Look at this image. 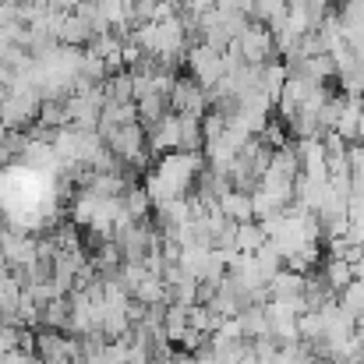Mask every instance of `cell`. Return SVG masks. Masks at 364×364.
I'll list each match as a JSON object with an SVG mask.
<instances>
[{"label":"cell","instance_id":"cell-1","mask_svg":"<svg viewBox=\"0 0 364 364\" xmlns=\"http://www.w3.org/2000/svg\"><path fill=\"white\" fill-rule=\"evenodd\" d=\"M103 145L110 149V156L121 163L124 170H149V141H145V127L138 121L121 124L110 134H103Z\"/></svg>","mask_w":364,"mask_h":364},{"label":"cell","instance_id":"cell-2","mask_svg":"<svg viewBox=\"0 0 364 364\" xmlns=\"http://www.w3.org/2000/svg\"><path fill=\"white\" fill-rule=\"evenodd\" d=\"M184 60H188L191 78H195L202 89H213V85L227 75V60H223V53L213 50V46H205V43H195V46L184 53Z\"/></svg>","mask_w":364,"mask_h":364},{"label":"cell","instance_id":"cell-3","mask_svg":"<svg viewBox=\"0 0 364 364\" xmlns=\"http://www.w3.org/2000/svg\"><path fill=\"white\" fill-rule=\"evenodd\" d=\"M234 43H237L241 64L262 68V64H269V60H279V57H276V43H272V32H269L265 25H258V21H251V25L244 28V36L234 39Z\"/></svg>","mask_w":364,"mask_h":364},{"label":"cell","instance_id":"cell-4","mask_svg":"<svg viewBox=\"0 0 364 364\" xmlns=\"http://www.w3.org/2000/svg\"><path fill=\"white\" fill-rule=\"evenodd\" d=\"M209 110V100H205V89L191 78V75H177L173 89H170V114H191V117H202Z\"/></svg>","mask_w":364,"mask_h":364},{"label":"cell","instance_id":"cell-5","mask_svg":"<svg viewBox=\"0 0 364 364\" xmlns=\"http://www.w3.org/2000/svg\"><path fill=\"white\" fill-rule=\"evenodd\" d=\"M145 141H149V156H156V159L177 152V114H166L156 127H149Z\"/></svg>","mask_w":364,"mask_h":364},{"label":"cell","instance_id":"cell-6","mask_svg":"<svg viewBox=\"0 0 364 364\" xmlns=\"http://www.w3.org/2000/svg\"><path fill=\"white\" fill-rule=\"evenodd\" d=\"M205 138H202V117L191 114H177V152H202Z\"/></svg>","mask_w":364,"mask_h":364},{"label":"cell","instance_id":"cell-7","mask_svg":"<svg viewBox=\"0 0 364 364\" xmlns=\"http://www.w3.org/2000/svg\"><path fill=\"white\" fill-rule=\"evenodd\" d=\"M39 326L68 336V329H71V297H53V301L39 311Z\"/></svg>","mask_w":364,"mask_h":364},{"label":"cell","instance_id":"cell-8","mask_svg":"<svg viewBox=\"0 0 364 364\" xmlns=\"http://www.w3.org/2000/svg\"><path fill=\"white\" fill-rule=\"evenodd\" d=\"M361 121H364V114H361V103H358V96H347V103H343V110H340V117H336V134L347 141V145H354L358 141V131H361Z\"/></svg>","mask_w":364,"mask_h":364},{"label":"cell","instance_id":"cell-9","mask_svg":"<svg viewBox=\"0 0 364 364\" xmlns=\"http://www.w3.org/2000/svg\"><path fill=\"white\" fill-rule=\"evenodd\" d=\"M92 39V28L71 11V14H64V21H60V28H57V43L60 46H75V50H85V43Z\"/></svg>","mask_w":364,"mask_h":364},{"label":"cell","instance_id":"cell-10","mask_svg":"<svg viewBox=\"0 0 364 364\" xmlns=\"http://www.w3.org/2000/svg\"><path fill=\"white\" fill-rule=\"evenodd\" d=\"M318 276H322V283H326V290H329L333 297H336L340 290H347L350 279H354L350 265H347L343 258H329V255L322 258V272H318Z\"/></svg>","mask_w":364,"mask_h":364},{"label":"cell","instance_id":"cell-11","mask_svg":"<svg viewBox=\"0 0 364 364\" xmlns=\"http://www.w3.org/2000/svg\"><path fill=\"white\" fill-rule=\"evenodd\" d=\"M237 326H241L244 340H265L269 336V315L258 304H244L241 315H237Z\"/></svg>","mask_w":364,"mask_h":364},{"label":"cell","instance_id":"cell-12","mask_svg":"<svg viewBox=\"0 0 364 364\" xmlns=\"http://www.w3.org/2000/svg\"><path fill=\"white\" fill-rule=\"evenodd\" d=\"M216 205H220V213H223L230 223H237V227L255 220V216H251V195H241V191H234V188H230L227 195H220Z\"/></svg>","mask_w":364,"mask_h":364},{"label":"cell","instance_id":"cell-13","mask_svg":"<svg viewBox=\"0 0 364 364\" xmlns=\"http://www.w3.org/2000/svg\"><path fill=\"white\" fill-rule=\"evenodd\" d=\"M121 209L124 216L131 220V223H138V220H149L152 216V202H149V195H145V188L141 184H131L127 191L121 195Z\"/></svg>","mask_w":364,"mask_h":364},{"label":"cell","instance_id":"cell-14","mask_svg":"<svg viewBox=\"0 0 364 364\" xmlns=\"http://www.w3.org/2000/svg\"><path fill=\"white\" fill-rule=\"evenodd\" d=\"M138 304H145V308H159V304H170V290H166V283L159 279V276H145L138 287H134V294H131Z\"/></svg>","mask_w":364,"mask_h":364},{"label":"cell","instance_id":"cell-15","mask_svg":"<svg viewBox=\"0 0 364 364\" xmlns=\"http://www.w3.org/2000/svg\"><path fill=\"white\" fill-rule=\"evenodd\" d=\"M336 304H340V311L350 322H361L364 318V276L361 279H350V287L336 294Z\"/></svg>","mask_w":364,"mask_h":364},{"label":"cell","instance_id":"cell-16","mask_svg":"<svg viewBox=\"0 0 364 364\" xmlns=\"http://www.w3.org/2000/svg\"><path fill=\"white\" fill-rule=\"evenodd\" d=\"M60 127H68L64 100H43L39 103V117H36V131H60Z\"/></svg>","mask_w":364,"mask_h":364},{"label":"cell","instance_id":"cell-17","mask_svg":"<svg viewBox=\"0 0 364 364\" xmlns=\"http://www.w3.org/2000/svg\"><path fill=\"white\" fill-rule=\"evenodd\" d=\"M265 287H269V301L272 297H297L304 290V276L301 272H290V269H279Z\"/></svg>","mask_w":364,"mask_h":364},{"label":"cell","instance_id":"cell-18","mask_svg":"<svg viewBox=\"0 0 364 364\" xmlns=\"http://www.w3.org/2000/svg\"><path fill=\"white\" fill-rule=\"evenodd\" d=\"M184 333H188V308L166 304V311H163V336H166V343L177 347Z\"/></svg>","mask_w":364,"mask_h":364},{"label":"cell","instance_id":"cell-19","mask_svg":"<svg viewBox=\"0 0 364 364\" xmlns=\"http://www.w3.org/2000/svg\"><path fill=\"white\" fill-rule=\"evenodd\" d=\"M283 85H287V68H283V60H269V64H262V92L272 100V107H276Z\"/></svg>","mask_w":364,"mask_h":364},{"label":"cell","instance_id":"cell-20","mask_svg":"<svg viewBox=\"0 0 364 364\" xmlns=\"http://www.w3.org/2000/svg\"><path fill=\"white\" fill-rule=\"evenodd\" d=\"M251 262H255V269H258V276H262L265 283H269V279L283 269V255H279V251H276L269 241H265L258 251H255V255H251Z\"/></svg>","mask_w":364,"mask_h":364},{"label":"cell","instance_id":"cell-21","mask_svg":"<svg viewBox=\"0 0 364 364\" xmlns=\"http://www.w3.org/2000/svg\"><path fill=\"white\" fill-rule=\"evenodd\" d=\"M262 244H265V234H262V227H258L255 220L237 227V251H241V255H255Z\"/></svg>","mask_w":364,"mask_h":364},{"label":"cell","instance_id":"cell-22","mask_svg":"<svg viewBox=\"0 0 364 364\" xmlns=\"http://www.w3.org/2000/svg\"><path fill=\"white\" fill-rule=\"evenodd\" d=\"M315 358L304 343H294V347H279L276 350V358H272V364H308Z\"/></svg>","mask_w":364,"mask_h":364},{"label":"cell","instance_id":"cell-23","mask_svg":"<svg viewBox=\"0 0 364 364\" xmlns=\"http://www.w3.org/2000/svg\"><path fill=\"white\" fill-rule=\"evenodd\" d=\"M223 127H227V117H223V114H216V110H205V114H202V138H205V141H216V138L223 134Z\"/></svg>","mask_w":364,"mask_h":364},{"label":"cell","instance_id":"cell-24","mask_svg":"<svg viewBox=\"0 0 364 364\" xmlns=\"http://www.w3.org/2000/svg\"><path fill=\"white\" fill-rule=\"evenodd\" d=\"M0 364H39L36 361V354H25V350H11V354H4Z\"/></svg>","mask_w":364,"mask_h":364},{"label":"cell","instance_id":"cell-25","mask_svg":"<svg viewBox=\"0 0 364 364\" xmlns=\"http://www.w3.org/2000/svg\"><path fill=\"white\" fill-rule=\"evenodd\" d=\"M78 4H82V0H46V7H50V11H60V14L78 11Z\"/></svg>","mask_w":364,"mask_h":364},{"label":"cell","instance_id":"cell-26","mask_svg":"<svg viewBox=\"0 0 364 364\" xmlns=\"http://www.w3.org/2000/svg\"><path fill=\"white\" fill-rule=\"evenodd\" d=\"M11 163H14V156H11V149H7V145L0 141V173H4V170H7Z\"/></svg>","mask_w":364,"mask_h":364},{"label":"cell","instance_id":"cell-27","mask_svg":"<svg viewBox=\"0 0 364 364\" xmlns=\"http://www.w3.org/2000/svg\"><path fill=\"white\" fill-rule=\"evenodd\" d=\"M14 7H46V0H11Z\"/></svg>","mask_w":364,"mask_h":364},{"label":"cell","instance_id":"cell-28","mask_svg":"<svg viewBox=\"0 0 364 364\" xmlns=\"http://www.w3.org/2000/svg\"><path fill=\"white\" fill-rule=\"evenodd\" d=\"M149 364H159V361H149Z\"/></svg>","mask_w":364,"mask_h":364},{"label":"cell","instance_id":"cell-29","mask_svg":"<svg viewBox=\"0 0 364 364\" xmlns=\"http://www.w3.org/2000/svg\"><path fill=\"white\" fill-rule=\"evenodd\" d=\"M0 358H4V350H0Z\"/></svg>","mask_w":364,"mask_h":364}]
</instances>
